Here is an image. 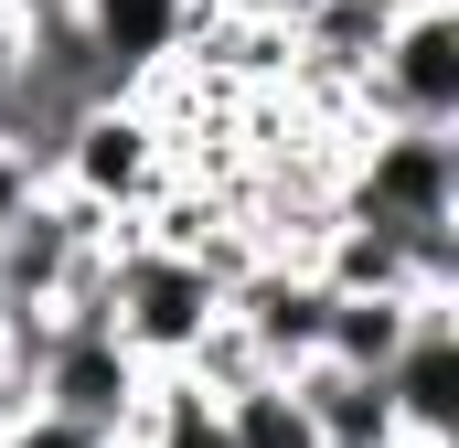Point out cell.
<instances>
[{
	"label": "cell",
	"mask_w": 459,
	"mask_h": 448,
	"mask_svg": "<svg viewBox=\"0 0 459 448\" xmlns=\"http://www.w3.org/2000/svg\"><path fill=\"white\" fill-rule=\"evenodd\" d=\"M225 267L214 256H171V246H139V235H117L108 246V332L150 363V374H182L193 363V341L225 321Z\"/></svg>",
	"instance_id": "1"
},
{
	"label": "cell",
	"mask_w": 459,
	"mask_h": 448,
	"mask_svg": "<svg viewBox=\"0 0 459 448\" xmlns=\"http://www.w3.org/2000/svg\"><path fill=\"white\" fill-rule=\"evenodd\" d=\"M332 214L395 224V235H438V224H459V139H417V128H342Z\"/></svg>",
	"instance_id": "2"
},
{
	"label": "cell",
	"mask_w": 459,
	"mask_h": 448,
	"mask_svg": "<svg viewBox=\"0 0 459 448\" xmlns=\"http://www.w3.org/2000/svg\"><path fill=\"white\" fill-rule=\"evenodd\" d=\"M352 128H417V139H459V0H428L385 32V54L363 65L342 97Z\"/></svg>",
	"instance_id": "3"
},
{
	"label": "cell",
	"mask_w": 459,
	"mask_h": 448,
	"mask_svg": "<svg viewBox=\"0 0 459 448\" xmlns=\"http://www.w3.org/2000/svg\"><path fill=\"white\" fill-rule=\"evenodd\" d=\"M182 171V150H171V128L139 108V97H108L97 117H75V139H65V160H54V193H75L86 214H108L117 235L160 203V182Z\"/></svg>",
	"instance_id": "4"
},
{
	"label": "cell",
	"mask_w": 459,
	"mask_h": 448,
	"mask_svg": "<svg viewBox=\"0 0 459 448\" xmlns=\"http://www.w3.org/2000/svg\"><path fill=\"white\" fill-rule=\"evenodd\" d=\"M139 395H150V363L108 332V321H54L43 332V374H32V406L43 417H65V427H86V438H108L139 417Z\"/></svg>",
	"instance_id": "5"
},
{
	"label": "cell",
	"mask_w": 459,
	"mask_h": 448,
	"mask_svg": "<svg viewBox=\"0 0 459 448\" xmlns=\"http://www.w3.org/2000/svg\"><path fill=\"white\" fill-rule=\"evenodd\" d=\"M225 321L256 341V363L267 374H299L310 352H321V321H332V289L299 267V256H256L246 278L225 289Z\"/></svg>",
	"instance_id": "6"
},
{
	"label": "cell",
	"mask_w": 459,
	"mask_h": 448,
	"mask_svg": "<svg viewBox=\"0 0 459 448\" xmlns=\"http://www.w3.org/2000/svg\"><path fill=\"white\" fill-rule=\"evenodd\" d=\"M385 406H395V427L428 448H459V310H428L406 352L385 363Z\"/></svg>",
	"instance_id": "7"
},
{
	"label": "cell",
	"mask_w": 459,
	"mask_h": 448,
	"mask_svg": "<svg viewBox=\"0 0 459 448\" xmlns=\"http://www.w3.org/2000/svg\"><path fill=\"white\" fill-rule=\"evenodd\" d=\"M289 395H299V417H310V438L321 448H395V406H385V374H342V363H299L289 374Z\"/></svg>",
	"instance_id": "8"
},
{
	"label": "cell",
	"mask_w": 459,
	"mask_h": 448,
	"mask_svg": "<svg viewBox=\"0 0 459 448\" xmlns=\"http://www.w3.org/2000/svg\"><path fill=\"white\" fill-rule=\"evenodd\" d=\"M428 310H449V299H332V321H321V352L310 363H342V374H385L406 332L428 321Z\"/></svg>",
	"instance_id": "9"
},
{
	"label": "cell",
	"mask_w": 459,
	"mask_h": 448,
	"mask_svg": "<svg viewBox=\"0 0 459 448\" xmlns=\"http://www.w3.org/2000/svg\"><path fill=\"white\" fill-rule=\"evenodd\" d=\"M214 427H225V448H321L299 395H289V374H256V384L214 395Z\"/></svg>",
	"instance_id": "10"
},
{
	"label": "cell",
	"mask_w": 459,
	"mask_h": 448,
	"mask_svg": "<svg viewBox=\"0 0 459 448\" xmlns=\"http://www.w3.org/2000/svg\"><path fill=\"white\" fill-rule=\"evenodd\" d=\"M310 11H321V0H246V22H267V32H299Z\"/></svg>",
	"instance_id": "11"
},
{
	"label": "cell",
	"mask_w": 459,
	"mask_h": 448,
	"mask_svg": "<svg viewBox=\"0 0 459 448\" xmlns=\"http://www.w3.org/2000/svg\"><path fill=\"white\" fill-rule=\"evenodd\" d=\"M32 193H43V182H32V171H22V160H11V150H0V224L22 214V203H32Z\"/></svg>",
	"instance_id": "12"
},
{
	"label": "cell",
	"mask_w": 459,
	"mask_h": 448,
	"mask_svg": "<svg viewBox=\"0 0 459 448\" xmlns=\"http://www.w3.org/2000/svg\"><path fill=\"white\" fill-rule=\"evenodd\" d=\"M395 448H428V438H395Z\"/></svg>",
	"instance_id": "13"
}]
</instances>
